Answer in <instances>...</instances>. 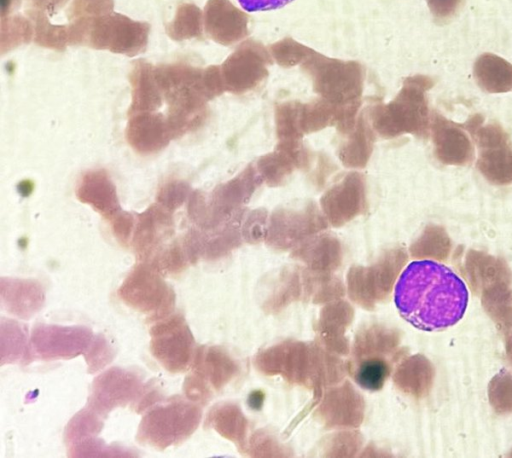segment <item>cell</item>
<instances>
[{
  "label": "cell",
  "instance_id": "obj_6",
  "mask_svg": "<svg viewBox=\"0 0 512 458\" xmlns=\"http://www.w3.org/2000/svg\"><path fill=\"white\" fill-rule=\"evenodd\" d=\"M512 375L507 372L497 375L490 386V398L497 409H512Z\"/></svg>",
  "mask_w": 512,
  "mask_h": 458
},
{
  "label": "cell",
  "instance_id": "obj_2",
  "mask_svg": "<svg viewBox=\"0 0 512 458\" xmlns=\"http://www.w3.org/2000/svg\"><path fill=\"white\" fill-rule=\"evenodd\" d=\"M196 420L194 407L182 400H172L143 418L138 437L157 448H165L185 440L196 427Z\"/></svg>",
  "mask_w": 512,
  "mask_h": 458
},
{
  "label": "cell",
  "instance_id": "obj_1",
  "mask_svg": "<svg viewBox=\"0 0 512 458\" xmlns=\"http://www.w3.org/2000/svg\"><path fill=\"white\" fill-rule=\"evenodd\" d=\"M400 315L414 327L435 331L448 328L464 315L468 292L447 266L432 261L411 262L400 275L394 292Z\"/></svg>",
  "mask_w": 512,
  "mask_h": 458
},
{
  "label": "cell",
  "instance_id": "obj_3",
  "mask_svg": "<svg viewBox=\"0 0 512 458\" xmlns=\"http://www.w3.org/2000/svg\"><path fill=\"white\" fill-rule=\"evenodd\" d=\"M119 296L142 313L162 318L173 308L174 294L165 282L147 267H137L119 289Z\"/></svg>",
  "mask_w": 512,
  "mask_h": 458
},
{
  "label": "cell",
  "instance_id": "obj_7",
  "mask_svg": "<svg viewBox=\"0 0 512 458\" xmlns=\"http://www.w3.org/2000/svg\"><path fill=\"white\" fill-rule=\"evenodd\" d=\"M240 6L248 12L268 11L282 8L293 0H237Z\"/></svg>",
  "mask_w": 512,
  "mask_h": 458
},
{
  "label": "cell",
  "instance_id": "obj_4",
  "mask_svg": "<svg viewBox=\"0 0 512 458\" xmlns=\"http://www.w3.org/2000/svg\"><path fill=\"white\" fill-rule=\"evenodd\" d=\"M151 353L170 372H181L188 366L192 336L183 317L172 316L151 327Z\"/></svg>",
  "mask_w": 512,
  "mask_h": 458
},
{
  "label": "cell",
  "instance_id": "obj_5",
  "mask_svg": "<svg viewBox=\"0 0 512 458\" xmlns=\"http://www.w3.org/2000/svg\"><path fill=\"white\" fill-rule=\"evenodd\" d=\"M390 364L381 355H365L353 361L352 377L363 389L378 391L385 384L390 374Z\"/></svg>",
  "mask_w": 512,
  "mask_h": 458
}]
</instances>
